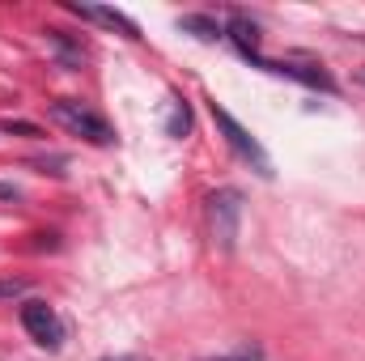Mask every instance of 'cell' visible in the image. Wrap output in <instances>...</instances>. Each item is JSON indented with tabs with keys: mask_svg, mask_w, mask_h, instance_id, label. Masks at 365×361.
Returning a JSON list of instances; mask_svg holds the SVG:
<instances>
[{
	"mask_svg": "<svg viewBox=\"0 0 365 361\" xmlns=\"http://www.w3.org/2000/svg\"><path fill=\"white\" fill-rule=\"evenodd\" d=\"M208 111H212V123L221 128L225 145L234 149V158H238V162H247L259 179H272V158L264 153V145H259V141H255V136H251V132H247V128H242L225 106H221V102H208Z\"/></svg>",
	"mask_w": 365,
	"mask_h": 361,
	"instance_id": "1",
	"label": "cell"
},
{
	"mask_svg": "<svg viewBox=\"0 0 365 361\" xmlns=\"http://www.w3.org/2000/svg\"><path fill=\"white\" fill-rule=\"evenodd\" d=\"M238 225H242V191L238 187H217L208 195V230L217 251L238 247Z\"/></svg>",
	"mask_w": 365,
	"mask_h": 361,
	"instance_id": "2",
	"label": "cell"
},
{
	"mask_svg": "<svg viewBox=\"0 0 365 361\" xmlns=\"http://www.w3.org/2000/svg\"><path fill=\"white\" fill-rule=\"evenodd\" d=\"M51 119H56L64 132H73V136H81V141H90V145H110V141H115L110 123H106L102 115H93L90 106H81V102H68V98L51 102Z\"/></svg>",
	"mask_w": 365,
	"mask_h": 361,
	"instance_id": "3",
	"label": "cell"
},
{
	"mask_svg": "<svg viewBox=\"0 0 365 361\" xmlns=\"http://www.w3.org/2000/svg\"><path fill=\"white\" fill-rule=\"evenodd\" d=\"M21 327L30 332V340L47 353H56L64 345V323L47 302H21Z\"/></svg>",
	"mask_w": 365,
	"mask_h": 361,
	"instance_id": "4",
	"label": "cell"
},
{
	"mask_svg": "<svg viewBox=\"0 0 365 361\" xmlns=\"http://www.w3.org/2000/svg\"><path fill=\"white\" fill-rule=\"evenodd\" d=\"M255 68H264V73H276V77H289V81H302V86H310V90L336 93V81H331V73H327V68H319V64H302V60H259Z\"/></svg>",
	"mask_w": 365,
	"mask_h": 361,
	"instance_id": "5",
	"label": "cell"
},
{
	"mask_svg": "<svg viewBox=\"0 0 365 361\" xmlns=\"http://www.w3.org/2000/svg\"><path fill=\"white\" fill-rule=\"evenodd\" d=\"M225 39L238 47V56H242V60H251V64H259V60H264V51H259V26H255L251 17L234 13V17L225 21Z\"/></svg>",
	"mask_w": 365,
	"mask_h": 361,
	"instance_id": "6",
	"label": "cell"
},
{
	"mask_svg": "<svg viewBox=\"0 0 365 361\" xmlns=\"http://www.w3.org/2000/svg\"><path fill=\"white\" fill-rule=\"evenodd\" d=\"M68 13H77L86 21H98V26H110V30H119L128 39H140V26L132 17H123L119 9H106V4H68Z\"/></svg>",
	"mask_w": 365,
	"mask_h": 361,
	"instance_id": "7",
	"label": "cell"
},
{
	"mask_svg": "<svg viewBox=\"0 0 365 361\" xmlns=\"http://www.w3.org/2000/svg\"><path fill=\"white\" fill-rule=\"evenodd\" d=\"M47 43L56 47V56H60V64H64V68H81V64H86V47H81V43H73L64 30H47Z\"/></svg>",
	"mask_w": 365,
	"mask_h": 361,
	"instance_id": "8",
	"label": "cell"
},
{
	"mask_svg": "<svg viewBox=\"0 0 365 361\" xmlns=\"http://www.w3.org/2000/svg\"><path fill=\"white\" fill-rule=\"evenodd\" d=\"M179 26L191 30L195 39H204V43H212V39L225 34V26H217V17H204V13H187V17H179Z\"/></svg>",
	"mask_w": 365,
	"mask_h": 361,
	"instance_id": "9",
	"label": "cell"
},
{
	"mask_svg": "<svg viewBox=\"0 0 365 361\" xmlns=\"http://www.w3.org/2000/svg\"><path fill=\"white\" fill-rule=\"evenodd\" d=\"M191 132V111H187V102H182L179 93H175V111H170V119H166V136H187Z\"/></svg>",
	"mask_w": 365,
	"mask_h": 361,
	"instance_id": "10",
	"label": "cell"
},
{
	"mask_svg": "<svg viewBox=\"0 0 365 361\" xmlns=\"http://www.w3.org/2000/svg\"><path fill=\"white\" fill-rule=\"evenodd\" d=\"M200 361H264V349L259 345H242L234 353H221V357H200Z\"/></svg>",
	"mask_w": 365,
	"mask_h": 361,
	"instance_id": "11",
	"label": "cell"
},
{
	"mask_svg": "<svg viewBox=\"0 0 365 361\" xmlns=\"http://www.w3.org/2000/svg\"><path fill=\"white\" fill-rule=\"evenodd\" d=\"M21 293H26V280H17V276L0 280V302H13V298H21Z\"/></svg>",
	"mask_w": 365,
	"mask_h": 361,
	"instance_id": "12",
	"label": "cell"
},
{
	"mask_svg": "<svg viewBox=\"0 0 365 361\" xmlns=\"http://www.w3.org/2000/svg\"><path fill=\"white\" fill-rule=\"evenodd\" d=\"M4 132H17V136H43V128H34V123H13V119H4Z\"/></svg>",
	"mask_w": 365,
	"mask_h": 361,
	"instance_id": "13",
	"label": "cell"
},
{
	"mask_svg": "<svg viewBox=\"0 0 365 361\" xmlns=\"http://www.w3.org/2000/svg\"><path fill=\"white\" fill-rule=\"evenodd\" d=\"M17 195H21V191H17L13 183H0V200H17Z\"/></svg>",
	"mask_w": 365,
	"mask_h": 361,
	"instance_id": "14",
	"label": "cell"
},
{
	"mask_svg": "<svg viewBox=\"0 0 365 361\" xmlns=\"http://www.w3.org/2000/svg\"><path fill=\"white\" fill-rule=\"evenodd\" d=\"M98 361H149V357H140V353H119V357H98Z\"/></svg>",
	"mask_w": 365,
	"mask_h": 361,
	"instance_id": "15",
	"label": "cell"
},
{
	"mask_svg": "<svg viewBox=\"0 0 365 361\" xmlns=\"http://www.w3.org/2000/svg\"><path fill=\"white\" fill-rule=\"evenodd\" d=\"M357 81H361V86H365V68H361V73H357Z\"/></svg>",
	"mask_w": 365,
	"mask_h": 361,
	"instance_id": "16",
	"label": "cell"
}]
</instances>
